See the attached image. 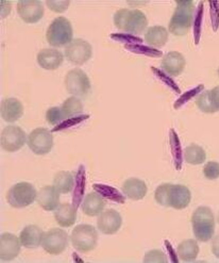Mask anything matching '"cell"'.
Masks as SVG:
<instances>
[{"label":"cell","mask_w":219,"mask_h":263,"mask_svg":"<svg viewBox=\"0 0 219 263\" xmlns=\"http://www.w3.org/2000/svg\"><path fill=\"white\" fill-rule=\"evenodd\" d=\"M115 27L123 31L141 34L148 26V20L145 14L140 10L122 9L114 14Z\"/></svg>","instance_id":"6da1fadb"},{"label":"cell","mask_w":219,"mask_h":263,"mask_svg":"<svg viewBox=\"0 0 219 263\" xmlns=\"http://www.w3.org/2000/svg\"><path fill=\"white\" fill-rule=\"evenodd\" d=\"M195 5L193 2H177V8L169 22V32L176 36L185 35L194 21Z\"/></svg>","instance_id":"7a4b0ae2"},{"label":"cell","mask_w":219,"mask_h":263,"mask_svg":"<svg viewBox=\"0 0 219 263\" xmlns=\"http://www.w3.org/2000/svg\"><path fill=\"white\" fill-rule=\"evenodd\" d=\"M192 226L197 241L208 242L215 233V217L209 207H199L192 215Z\"/></svg>","instance_id":"3957f363"},{"label":"cell","mask_w":219,"mask_h":263,"mask_svg":"<svg viewBox=\"0 0 219 263\" xmlns=\"http://www.w3.org/2000/svg\"><path fill=\"white\" fill-rule=\"evenodd\" d=\"M74 30L70 22L63 17H56L48 27L46 32V39L49 45L53 47L67 46L72 41Z\"/></svg>","instance_id":"277c9868"},{"label":"cell","mask_w":219,"mask_h":263,"mask_svg":"<svg viewBox=\"0 0 219 263\" xmlns=\"http://www.w3.org/2000/svg\"><path fill=\"white\" fill-rule=\"evenodd\" d=\"M70 241L80 253H89L95 250L98 243V232L92 225L81 224L72 230Z\"/></svg>","instance_id":"5b68a950"},{"label":"cell","mask_w":219,"mask_h":263,"mask_svg":"<svg viewBox=\"0 0 219 263\" xmlns=\"http://www.w3.org/2000/svg\"><path fill=\"white\" fill-rule=\"evenodd\" d=\"M37 192L33 184L29 182H18L10 187L7 193V200L13 208H25L30 206L36 199Z\"/></svg>","instance_id":"8992f818"},{"label":"cell","mask_w":219,"mask_h":263,"mask_svg":"<svg viewBox=\"0 0 219 263\" xmlns=\"http://www.w3.org/2000/svg\"><path fill=\"white\" fill-rule=\"evenodd\" d=\"M162 204L164 207H171L177 210L185 209L192 200V193L183 184L167 183L162 195Z\"/></svg>","instance_id":"52a82bcc"},{"label":"cell","mask_w":219,"mask_h":263,"mask_svg":"<svg viewBox=\"0 0 219 263\" xmlns=\"http://www.w3.org/2000/svg\"><path fill=\"white\" fill-rule=\"evenodd\" d=\"M64 54L66 59L75 65H83L93 55V48L89 42L82 39L72 40L65 47Z\"/></svg>","instance_id":"ba28073f"},{"label":"cell","mask_w":219,"mask_h":263,"mask_svg":"<svg viewBox=\"0 0 219 263\" xmlns=\"http://www.w3.org/2000/svg\"><path fill=\"white\" fill-rule=\"evenodd\" d=\"M42 246L50 255H60L68 246L67 232L60 228H52L44 232Z\"/></svg>","instance_id":"9c48e42d"},{"label":"cell","mask_w":219,"mask_h":263,"mask_svg":"<svg viewBox=\"0 0 219 263\" xmlns=\"http://www.w3.org/2000/svg\"><path fill=\"white\" fill-rule=\"evenodd\" d=\"M27 143L29 148L35 155L44 156L52 149L53 137L49 130L45 128H36L28 136Z\"/></svg>","instance_id":"30bf717a"},{"label":"cell","mask_w":219,"mask_h":263,"mask_svg":"<svg viewBox=\"0 0 219 263\" xmlns=\"http://www.w3.org/2000/svg\"><path fill=\"white\" fill-rule=\"evenodd\" d=\"M65 87L71 95L84 96L91 90V81L82 69L75 68L67 72L65 77Z\"/></svg>","instance_id":"8fae6325"},{"label":"cell","mask_w":219,"mask_h":263,"mask_svg":"<svg viewBox=\"0 0 219 263\" xmlns=\"http://www.w3.org/2000/svg\"><path fill=\"white\" fill-rule=\"evenodd\" d=\"M0 142H2V147L6 152L15 153L25 145L26 134L21 127L11 125L3 130Z\"/></svg>","instance_id":"7c38bea8"},{"label":"cell","mask_w":219,"mask_h":263,"mask_svg":"<svg viewBox=\"0 0 219 263\" xmlns=\"http://www.w3.org/2000/svg\"><path fill=\"white\" fill-rule=\"evenodd\" d=\"M44 6L38 0H21L17 4V13L27 24H35L44 16Z\"/></svg>","instance_id":"4fadbf2b"},{"label":"cell","mask_w":219,"mask_h":263,"mask_svg":"<svg viewBox=\"0 0 219 263\" xmlns=\"http://www.w3.org/2000/svg\"><path fill=\"white\" fill-rule=\"evenodd\" d=\"M123 224L122 215L114 209H108L102 211L98 215L97 227L98 229L105 233V235H114L117 232Z\"/></svg>","instance_id":"5bb4252c"},{"label":"cell","mask_w":219,"mask_h":263,"mask_svg":"<svg viewBox=\"0 0 219 263\" xmlns=\"http://www.w3.org/2000/svg\"><path fill=\"white\" fill-rule=\"evenodd\" d=\"M21 240L13 233H3L0 237V259L12 261L21 253Z\"/></svg>","instance_id":"9a60e30c"},{"label":"cell","mask_w":219,"mask_h":263,"mask_svg":"<svg viewBox=\"0 0 219 263\" xmlns=\"http://www.w3.org/2000/svg\"><path fill=\"white\" fill-rule=\"evenodd\" d=\"M186 65L185 58L178 51H170L163 57L162 68L169 76L181 75Z\"/></svg>","instance_id":"2e32d148"},{"label":"cell","mask_w":219,"mask_h":263,"mask_svg":"<svg viewBox=\"0 0 219 263\" xmlns=\"http://www.w3.org/2000/svg\"><path fill=\"white\" fill-rule=\"evenodd\" d=\"M36 60L42 68L46 70H54L62 65L64 55L61 51L56 49L45 48L38 52Z\"/></svg>","instance_id":"e0dca14e"},{"label":"cell","mask_w":219,"mask_h":263,"mask_svg":"<svg viewBox=\"0 0 219 263\" xmlns=\"http://www.w3.org/2000/svg\"><path fill=\"white\" fill-rule=\"evenodd\" d=\"M36 201L39 207L46 211H53L59 206L60 193L53 185L43 186L36 196Z\"/></svg>","instance_id":"ac0fdd59"},{"label":"cell","mask_w":219,"mask_h":263,"mask_svg":"<svg viewBox=\"0 0 219 263\" xmlns=\"http://www.w3.org/2000/svg\"><path fill=\"white\" fill-rule=\"evenodd\" d=\"M24 114V106L16 98H7L2 101V118L8 123L18 121Z\"/></svg>","instance_id":"d6986e66"},{"label":"cell","mask_w":219,"mask_h":263,"mask_svg":"<svg viewBox=\"0 0 219 263\" xmlns=\"http://www.w3.org/2000/svg\"><path fill=\"white\" fill-rule=\"evenodd\" d=\"M106 204L104 197L96 192H92L83 198L81 209L87 216H97L104 211Z\"/></svg>","instance_id":"ffe728a7"},{"label":"cell","mask_w":219,"mask_h":263,"mask_svg":"<svg viewBox=\"0 0 219 263\" xmlns=\"http://www.w3.org/2000/svg\"><path fill=\"white\" fill-rule=\"evenodd\" d=\"M54 218L61 227H70L76 223L77 209L71 203H61L54 210Z\"/></svg>","instance_id":"44dd1931"},{"label":"cell","mask_w":219,"mask_h":263,"mask_svg":"<svg viewBox=\"0 0 219 263\" xmlns=\"http://www.w3.org/2000/svg\"><path fill=\"white\" fill-rule=\"evenodd\" d=\"M147 192V184L138 178H129L123 184V193L132 200L143 199Z\"/></svg>","instance_id":"7402d4cb"},{"label":"cell","mask_w":219,"mask_h":263,"mask_svg":"<svg viewBox=\"0 0 219 263\" xmlns=\"http://www.w3.org/2000/svg\"><path fill=\"white\" fill-rule=\"evenodd\" d=\"M43 237L44 232L38 226L29 225L22 230L19 240L22 245L26 248H36L42 244Z\"/></svg>","instance_id":"603a6c76"},{"label":"cell","mask_w":219,"mask_h":263,"mask_svg":"<svg viewBox=\"0 0 219 263\" xmlns=\"http://www.w3.org/2000/svg\"><path fill=\"white\" fill-rule=\"evenodd\" d=\"M145 41L149 46L161 48L163 47L168 41L167 29L162 26L150 27L145 33Z\"/></svg>","instance_id":"cb8c5ba5"},{"label":"cell","mask_w":219,"mask_h":263,"mask_svg":"<svg viewBox=\"0 0 219 263\" xmlns=\"http://www.w3.org/2000/svg\"><path fill=\"white\" fill-rule=\"evenodd\" d=\"M178 256L184 262L195 261L199 255V245L196 240L188 239L178 245Z\"/></svg>","instance_id":"d4e9b609"},{"label":"cell","mask_w":219,"mask_h":263,"mask_svg":"<svg viewBox=\"0 0 219 263\" xmlns=\"http://www.w3.org/2000/svg\"><path fill=\"white\" fill-rule=\"evenodd\" d=\"M75 179L70 172L61 171L55 174L53 178V186L60 194L70 193L74 189Z\"/></svg>","instance_id":"484cf974"},{"label":"cell","mask_w":219,"mask_h":263,"mask_svg":"<svg viewBox=\"0 0 219 263\" xmlns=\"http://www.w3.org/2000/svg\"><path fill=\"white\" fill-rule=\"evenodd\" d=\"M183 158L185 160V162L188 164L199 165L206 161L207 154L201 146L192 144L187 146V147L183 151Z\"/></svg>","instance_id":"4316f807"},{"label":"cell","mask_w":219,"mask_h":263,"mask_svg":"<svg viewBox=\"0 0 219 263\" xmlns=\"http://www.w3.org/2000/svg\"><path fill=\"white\" fill-rule=\"evenodd\" d=\"M61 111L63 113L64 119H71L78 116L83 112V105L79 98L72 96L67 98L61 106Z\"/></svg>","instance_id":"83f0119b"},{"label":"cell","mask_w":219,"mask_h":263,"mask_svg":"<svg viewBox=\"0 0 219 263\" xmlns=\"http://www.w3.org/2000/svg\"><path fill=\"white\" fill-rule=\"evenodd\" d=\"M196 105L199 108V110L204 112V113L212 114V113L217 112L216 109L214 108L213 104H212V100H211V97H210V90L202 92L196 98Z\"/></svg>","instance_id":"f1b7e54d"},{"label":"cell","mask_w":219,"mask_h":263,"mask_svg":"<svg viewBox=\"0 0 219 263\" xmlns=\"http://www.w3.org/2000/svg\"><path fill=\"white\" fill-rule=\"evenodd\" d=\"M64 116L61 111V108L59 107H52L47 110L46 112V121L48 124L55 126L59 125L64 121Z\"/></svg>","instance_id":"f546056e"},{"label":"cell","mask_w":219,"mask_h":263,"mask_svg":"<svg viewBox=\"0 0 219 263\" xmlns=\"http://www.w3.org/2000/svg\"><path fill=\"white\" fill-rule=\"evenodd\" d=\"M204 177L210 180H215L219 177V163L216 161H210L203 167Z\"/></svg>","instance_id":"4dcf8cb0"},{"label":"cell","mask_w":219,"mask_h":263,"mask_svg":"<svg viewBox=\"0 0 219 263\" xmlns=\"http://www.w3.org/2000/svg\"><path fill=\"white\" fill-rule=\"evenodd\" d=\"M144 262L146 263H161V262H167L166 255L157 250H153L146 254L144 258Z\"/></svg>","instance_id":"1f68e13d"},{"label":"cell","mask_w":219,"mask_h":263,"mask_svg":"<svg viewBox=\"0 0 219 263\" xmlns=\"http://www.w3.org/2000/svg\"><path fill=\"white\" fill-rule=\"evenodd\" d=\"M47 7L56 13H63L67 10L70 3L65 0V2H56V0H47L46 2Z\"/></svg>","instance_id":"d6a6232c"},{"label":"cell","mask_w":219,"mask_h":263,"mask_svg":"<svg viewBox=\"0 0 219 263\" xmlns=\"http://www.w3.org/2000/svg\"><path fill=\"white\" fill-rule=\"evenodd\" d=\"M210 97L216 111H219V85L210 90Z\"/></svg>","instance_id":"836d02e7"},{"label":"cell","mask_w":219,"mask_h":263,"mask_svg":"<svg viewBox=\"0 0 219 263\" xmlns=\"http://www.w3.org/2000/svg\"><path fill=\"white\" fill-rule=\"evenodd\" d=\"M211 248H212L213 255H214L216 258L219 259V235L216 236L215 238H213Z\"/></svg>","instance_id":"e575fe53"},{"label":"cell","mask_w":219,"mask_h":263,"mask_svg":"<svg viewBox=\"0 0 219 263\" xmlns=\"http://www.w3.org/2000/svg\"><path fill=\"white\" fill-rule=\"evenodd\" d=\"M218 223H219V216H218Z\"/></svg>","instance_id":"d590c367"},{"label":"cell","mask_w":219,"mask_h":263,"mask_svg":"<svg viewBox=\"0 0 219 263\" xmlns=\"http://www.w3.org/2000/svg\"><path fill=\"white\" fill-rule=\"evenodd\" d=\"M218 75H219V69H218Z\"/></svg>","instance_id":"8d00e7d4"}]
</instances>
